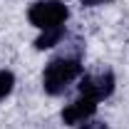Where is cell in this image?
I'll return each mask as SVG.
<instances>
[{"instance_id": "cell-4", "label": "cell", "mask_w": 129, "mask_h": 129, "mask_svg": "<svg viewBox=\"0 0 129 129\" xmlns=\"http://www.w3.org/2000/svg\"><path fill=\"white\" fill-rule=\"evenodd\" d=\"M94 112H97V102L94 99L80 97L77 102L67 104V107L62 109V122L64 124H82V122H87Z\"/></svg>"}, {"instance_id": "cell-5", "label": "cell", "mask_w": 129, "mask_h": 129, "mask_svg": "<svg viewBox=\"0 0 129 129\" xmlns=\"http://www.w3.org/2000/svg\"><path fill=\"white\" fill-rule=\"evenodd\" d=\"M62 37H64V27H62V25H60V27L42 30V35L35 40V47H37V50H50V47H55Z\"/></svg>"}, {"instance_id": "cell-3", "label": "cell", "mask_w": 129, "mask_h": 129, "mask_svg": "<svg viewBox=\"0 0 129 129\" xmlns=\"http://www.w3.org/2000/svg\"><path fill=\"white\" fill-rule=\"evenodd\" d=\"M80 92L82 97H89V99H107V97L114 92V75L107 70V72H97V75H84L80 80Z\"/></svg>"}, {"instance_id": "cell-7", "label": "cell", "mask_w": 129, "mask_h": 129, "mask_svg": "<svg viewBox=\"0 0 129 129\" xmlns=\"http://www.w3.org/2000/svg\"><path fill=\"white\" fill-rule=\"evenodd\" d=\"M80 129H107V124L104 122H82Z\"/></svg>"}, {"instance_id": "cell-1", "label": "cell", "mask_w": 129, "mask_h": 129, "mask_svg": "<svg viewBox=\"0 0 129 129\" xmlns=\"http://www.w3.org/2000/svg\"><path fill=\"white\" fill-rule=\"evenodd\" d=\"M82 75V62L77 57H57L42 72V87L47 94H62L67 84Z\"/></svg>"}, {"instance_id": "cell-2", "label": "cell", "mask_w": 129, "mask_h": 129, "mask_svg": "<svg viewBox=\"0 0 129 129\" xmlns=\"http://www.w3.org/2000/svg\"><path fill=\"white\" fill-rule=\"evenodd\" d=\"M67 8L57 0H40V3H32L27 17L35 27L40 30H50V27H60L64 20H67Z\"/></svg>"}, {"instance_id": "cell-8", "label": "cell", "mask_w": 129, "mask_h": 129, "mask_svg": "<svg viewBox=\"0 0 129 129\" xmlns=\"http://www.w3.org/2000/svg\"><path fill=\"white\" fill-rule=\"evenodd\" d=\"M104 3H112V0H82V5H104Z\"/></svg>"}, {"instance_id": "cell-6", "label": "cell", "mask_w": 129, "mask_h": 129, "mask_svg": "<svg viewBox=\"0 0 129 129\" xmlns=\"http://www.w3.org/2000/svg\"><path fill=\"white\" fill-rule=\"evenodd\" d=\"M13 84H15L13 72H8V70H0V99H5V97L13 92Z\"/></svg>"}]
</instances>
